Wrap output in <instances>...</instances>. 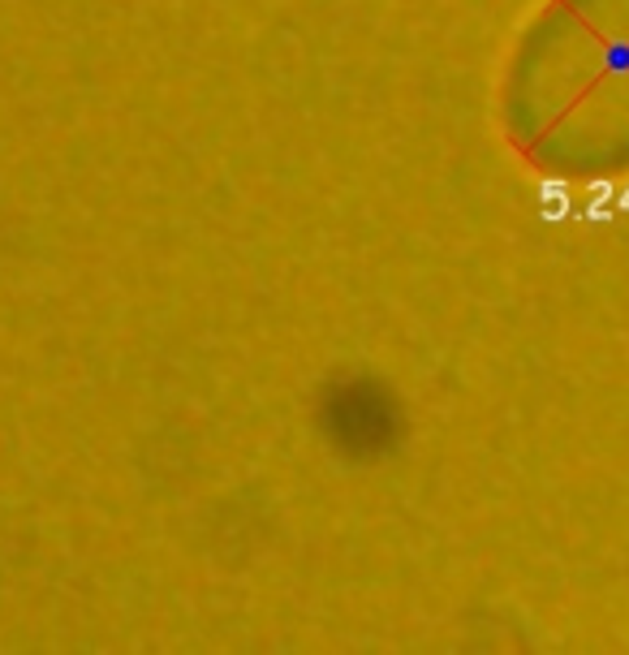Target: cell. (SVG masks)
I'll list each match as a JSON object with an SVG mask.
<instances>
[{"label": "cell", "instance_id": "cell-1", "mask_svg": "<svg viewBox=\"0 0 629 655\" xmlns=\"http://www.w3.org/2000/svg\"><path fill=\"white\" fill-rule=\"evenodd\" d=\"M625 212H629V194H625Z\"/></svg>", "mask_w": 629, "mask_h": 655}]
</instances>
